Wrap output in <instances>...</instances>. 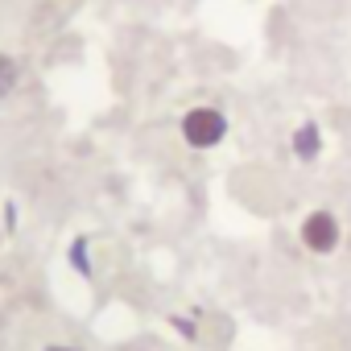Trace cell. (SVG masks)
I'll use <instances>...</instances> for the list:
<instances>
[{
    "mask_svg": "<svg viewBox=\"0 0 351 351\" xmlns=\"http://www.w3.org/2000/svg\"><path fill=\"white\" fill-rule=\"evenodd\" d=\"M339 240H343V228H339V219H335L330 211H310V215L302 219V244H306L310 252L326 256V252L339 248Z\"/></svg>",
    "mask_w": 351,
    "mask_h": 351,
    "instance_id": "7a4b0ae2",
    "label": "cell"
},
{
    "mask_svg": "<svg viewBox=\"0 0 351 351\" xmlns=\"http://www.w3.org/2000/svg\"><path fill=\"white\" fill-rule=\"evenodd\" d=\"M46 351H75V347H46Z\"/></svg>",
    "mask_w": 351,
    "mask_h": 351,
    "instance_id": "5b68a950",
    "label": "cell"
},
{
    "mask_svg": "<svg viewBox=\"0 0 351 351\" xmlns=\"http://www.w3.org/2000/svg\"><path fill=\"white\" fill-rule=\"evenodd\" d=\"M293 153H298L302 161H314V157L322 153V132H318V124H302V128L293 132Z\"/></svg>",
    "mask_w": 351,
    "mask_h": 351,
    "instance_id": "3957f363",
    "label": "cell"
},
{
    "mask_svg": "<svg viewBox=\"0 0 351 351\" xmlns=\"http://www.w3.org/2000/svg\"><path fill=\"white\" fill-rule=\"evenodd\" d=\"M182 136L195 149H215L228 136V116L219 108H191L182 116Z\"/></svg>",
    "mask_w": 351,
    "mask_h": 351,
    "instance_id": "6da1fadb",
    "label": "cell"
},
{
    "mask_svg": "<svg viewBox=\"0 0 351 351\" xmlns=\"http://www.w3.org/2000/svg\"><path fill=\"white\" fill-rule=\"evenodd\" d=\"M17 79H21V66H17V58L0 54V99H5V95H13Z\"/></svg>",
    "mask_w": 351,
    "mask_h": 351,
    "instance_id": "277c9868",
    "label": "cell"
}]
</instances>
